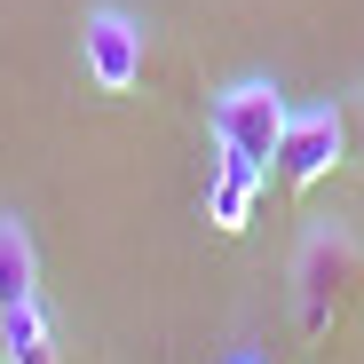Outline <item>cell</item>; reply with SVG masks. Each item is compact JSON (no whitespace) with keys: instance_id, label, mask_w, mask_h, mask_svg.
Returning <instances> with one entry per match:
<instances>
[{"instance_id":"obj_1","label":"cell","mask_w":364,"mask_h":364,"mask_svg":"<svg viewBox=\"0 0 364 364\" xmlns=\"http://www.w3.org/2000/svg\"><path fill=\"white\" fill-rule=\"evenodd\" d=\"M285 285H293V325H301V341H325V333L341 325V309H348V285H356V237H348V222L317 214L309 230H301Z\"/></svg>"},{"instance_id":"obj_2","label":"cell","mask_w":364,"mask_h":364,"mask_svg":"<svg viewBox=\"0 0 364 364\" xmlns=\"http://www.w3.org/2000/svg\"><path fill=\"white\" fill-rule=\"evenodd\" d=\"M285 119H293V103H285L277 80H230L214 95V111H206V135H214L222 166L269 174L277 166V143H285Z\"/></svg>"},{"instance_id":"obj_3","label":"cell","mask_w":364,"mask_h":364,"mask_svg":"<svg viewBox=\"0 0 364 364\" xmlns=\"http://www.w3.org/2000/svg\"><path fill=\"white\" fill-rule=\"evenodd\" d=\"M80 72L95 95H135L143 72H151V24L119 0H95L80 16Z\"/></svg>"},{"instance_id":"obj_4","label":"cell","mask_w":364,"mask_h":364,"mask_svg":"<svg viewBox=\"0 0 364 364\" xmlns=\"http://www.w3.org/2000/svg\"><path fill=\"white\" fill-rule=\"evenodd\" d=\"M341 159H348V111L341 103H293L285 143H277V182L285 191H317Z\"/></svg>"},{"instance_id":"obj_5","label":"cell","mask_w":364,"mask_h":364,"mask_svg":"<svg viewBox=\"0 0 364 364\" xmlns=\"http://www.w3.org/2000/svg\"><path fill=\"white\" fill-rule=\"evenodd\" d=\"M40 293V246H32V222L24 214H0V317L16 301Z\"/></svg>"},{"instance_id":"obj_6","label":"cell","mask_w":364,"mask_h":364,"mask_svg":"<svg viewBox=\"0 0 364 364\" xmlns=\"http://www.w3.org/2000/svg\"><path fill=\"white\" fill-rule=\"evenodd\" d=\"M0 356H9V364H55V317H48L40 293L0 317Z\"/></svg>"},{"instance_id":"obj_7","label":"cell","mask_w":364,"mask_h":364,"mask_svg":"<svg viewBox=\"0 0 364 364\" xmlns=\"http://www.w3.org/2000/svg\"><path fill=\"white\" fill-rule=\"evenodd\" d=\"M269 174H246V166H222V182L206 191V222L214 230H246V206H254V191H262Z\"/></svg>"},{"instance_id":"obj_8","label":"cell","mask_w":364,"mask_h":364,"mask_svg":"<svg viewBox=\"0 0 364 364\" xmlns=\"http://www.w3.org/2000/svg\"><path fill=\"white\" fill-rule=\"evenodd\" d=\"M356 127H364V87H356Z\"/></svg>"}]
</instances>
